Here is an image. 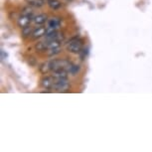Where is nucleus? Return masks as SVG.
I'll list each match as a JSON object with an SVG mask.
<instances>
[{
    "mask_svg": "<svg viewBox=\"0 0 152 152\" xmlns=\"http://www.w3.org/2000/svg\"><path fill=\"white\" fill-rule=\"evenodd\" d=\"M72 63L69 62L68 60H53V61L49 62V66H50V71L52 72H58V71H69ZM69 73V72H68Z\"/></svg>",
    "mask_w": 152,
    "mask_h": 152,
    "instance_id": "f257e3e1",
    "label": "nucleus"
},
{
    "mask_svg": "<svg viewBox=\"0 0 152 152\" xmlns=\"http://www.w3.org/2000/svg\"><path fill=\"white\" fill-rule=\"evenodd\" d=\"M83 49V41L81 39L74 38L72 39L67 45V50L70 53L73 54H78L82 51Z\"/></svg>",
    "mask_w": 152,
    "mask_h": 152,
    "instance_id": "f03ea898",
    "label": "nucleus"
},
{
    "mask_svg": "<svg viewBox=\"0 0 152 152\" xmlns=\"http://www.w3.org/2000/svg\"><path fill=\"white\" fill-rule=\"evenodd\" d=\"M70 88V84L68 82V79H55V83H54L53 88L58 91H66Z\"/></svg>",
    "mask_w": 152,
    "mask_h": 152,
    "instance_id": "7ed1b4c3",
    "label": "nucleus"
},
{
    "mask_svg": "<svg viewBox=\"0 0 152 152\" xmlns=\"http://www.w3.org/2000/svg\"><path fill=\"white\" fill-rule=\"evenodd\" d=\"M54 83H55L54 77H46V78L42 80L41 86L44 88H46V90H51V88H53Z\"/></svg>",
    "mask_w": 152,
    "mask_h": 152,
    "instance_id": "20e7f679",
    "label": "nucleus"
},
{
    "mask_svg": "<svg viewBox=\"0 0 152 152\" xmlns=\"http://www.w3.org/2000/svg\"><path fill=\"white\" fill-rule=\"evenodd\" d=\"M30 22H31V15H27V14H23L18 19V25L21 28L28 26V24H29Z\"/></svg>",
    "mask_w": 152,
    "mask_h": 152,
    "instance_id": "39448f33",
    "label": "nucleus"
},
{
    "mask_svg": "<svg viewBox=\"0 0 152 152\" xmlns=\"http://www.w3.org/2000/svg\"><path fill=\"white\" fill-rule=\"evenodd\" d=\"M61 25V19L58 17H53L48 21V27L53 28V29H58Z\"/></svg>",
    "mask_w": 152,
    "mask_h": 152,
    "instance_id": "423d86ee",
    "label": "nucleus"
},
{
    "mask_svg": "<svg viewBox=\"0 0 152 152\" xmlns=\"http://www.w3.org/2000/svg\"><path fill=\"white\" fill-rule=\"evenodd\" d=\"M46 35V28L44 27H38L36 28L35 30H33L32 32V36L34 39H38L40 37L45 36Z\"/></svg>",
    "mask_w": 152,
    "mask_h": 152,
    "instance_id": "0eeeda50",
    "label": "nucleus"
},
{
    "mask_svg": "<svg viewBox=\"0 0 152 152\" xmlns=\"http://www.w3.org/2000/svg\"><path fill=\"white\" fill-rule=\"evenodd\" d=\"M33 21L36 25H42L47 21V15H45V14H39V15L34 17Z\"/></svg>",
    "mask_w": 152,
    "mask_h": 152,
    "instance_id": "6e6552de",
    "label": "nucleus"
},
{
    "mask_svg": "<svg viewBox=\"0 0 152 152\" xmlns=\"http://www.w3.org/2000/svg\"><path fill=\"white\" fill-rule=\"evenodd\" d=\"M47 3L49 5V7L53 10H58L62 7V3L59 0H48Z\"/></svg>",
    "mask_w": 152,
    "mask_h": 152,
    "instance_id": "1a4fd4ad",
    "label": "nucleus"
},
{
    "mask_svg": "<svg viewBox=\"0 0 152 152\" xmlns=\"http://www.w3.org/2000/svg\"><path fill=\"white\" fill-rule=\"evenodd\" d=\"M80 70H81V68H80L79 65H76V64H71L70 68H69V74L73 75V76H75V75H77L80 72Z\"/></svg>",
    "mask_w": 152,
    "mask_h": 152,
    "instance_id": "9d476101",
    "label": "nucleus"
},
{
    "mask_svg": "<svg viewBox=\"0 0 152 152\" xmlns=\"http://www.w3.org/2000/svg\"><path fill=\"white\" fill-rule=\"evenodd\" d=\"M29 4L34 7H41L44 5V1L43 0H29Z\"/></svg>",
    "mask_w": 152,
    "mask_h": 152,
    "instance_id": "9b49d317",
    "label": "nucleus"
},
{
    "mask_svg": "<svg viewBox=\"0 0 152 152\" xmlns=\"http://www.w3.org/2000/svg\"><path fill=\"white\" fill-rule=\"evenodd\" d=\"M36 49L38 51H40V52H43V51H47L48 50L47 47H46L45 42H40V43H38V44L36 45Z\"/></svg>",
    "mask_w": 152,
    "mask_h": 152,
    "instance_id": "f8f14e48",
    "label": "nucleus"
},
{
    "mask_svg": "<svg viewBox=\"0 0 152 152\" xmlns=\"http://www.w3.org/2000/svg\"><path fill=\"white\" fill-rule=\"evenodd\" d=\"M60 53V48H54V49H50L49 50V55L50 56H53V55H56V54H59Z\"/></svg>",
    "mask_w": 152,
    "mask_h": 152,
    "instance_id": "ddd939ff",
    "label": "nucleus"
},
{
    "mask_svg": "<svg viewBox=\"0 0 152 152\" xmlns=\"http://www.w3.org/2000/svg\"><path fill=\"white\" fill-rule=\"evenodd\" d=\"M30 34H31V27L26 26V27L23 28V35L28 36V35H30Z\"/></svg>",
    "mask_w": 152,
    "mask_h": 152,
    "instance_id": "4468645a",
    "label": "nucleus"
},
{
    "mask_svg": "<svg viewBox=\"0 0 152 152\" xmlns=\"http://www.w3.org/2000/svg\"><path fill=\"white\" fill-rule=\"evenodd\" d=\"M68 1H71V0H68Z\"/></svg>",
    "mask_w": 152,
    "mask_h": 152,
    "instance_id": "2eb2a0df",
    "label": "nucleus"
}]
</instances>
